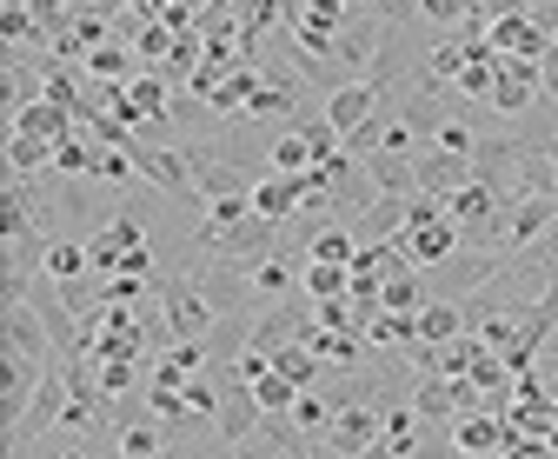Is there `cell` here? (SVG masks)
<instances>
[{
    "label": "cell",
    "instance_id": "42",
    "mask_svg": "<svg viewBox=\"0 0 558 459\" xmlns=\"http://www.w3.org/2000/svg\"><path fill=\"white\" fill-rule=\"evenodd\" d=\"M345 8H366V0H345Z\"/></svg>",
    "mask_w": 558,
    "mask_h": 459
},
{
    "label": "cell",
    "instance_id": "2",
    "mask_svg": "<svg viewBox=\"0 0 558 459\" xmlns=\"http://www.w3.org/2000/svg\"><path fill=\"white\" fill-rule=\"evenodd\" d=\"M66 400H74V373H66V366L53 360V366H47V379H40V392H34V407H27V420L8 433V452H27V446H40V439L60 426Z\"/></svg>",
    "mask_w": 558,
    "mask_h": 459
},
{
    "label": "cell",
    "instance_id": "21",
    "mask_svg": "<svg viewBox=\"0 0 558 459\" xmlns=\"http://www.w3.org/2000/svg\"><path fill=\"white\" fill-rule=\"evenodd\" d=\"M87 60H47V68H40V94L34 100H53V107H66V113H74L81 100H87Z\"/></svg>",
    "mask_w": 558,
    "mask_h": 459
},
{
    "label": "cell",
    "instance_id": "11",
    "mask_svg": "<svg viewBox=\"0 0 558 459\" xmlns=\"http://www.w3.org/2000/svg\"><path fill=\"white\" fill-rule=\"evenodd\" d=\"M253 214H266L272 227H293L306 214V173H259L253 180Z\"/></svg>",
    "mask_w": 558,
    "mask_h": 459
},
{
    "label": "cell",
    "instance_id": "13",
    "mask_svg": "<svg viewBox=\"0 0 558 459\" xmlns=\"http://www.w3.org/2000/svg\"><path fill=\"white\" fill-rule=\"evenodd\" d=\"M259 426H266V407H259V392H253L246 379H233V373H227V407H220V420H214L220 446H240V439H253Z\"/></svg>",
    "mask_w": 558,
    "mask_h": 459
},
{
    "label": "cell",
    "instance_id": "27",
    "mask_svg": "<svg viewBox=\"0 0 558 459\" xmlns=\"http://www.w3.org/2000/svg\"><path fill=\"white\" fill-rule=\"evenodd\" d=\"M418 340H433V347L465 340V306L459 300H426L418 306Z\"/></svg>",
    "mask_w": 558,
    "mask_h": 459
},
{
    "label": "cell",
    "instance_id": "37",
    "mask_svg": "<svg viewBox=\"0 0 558 459\" xmlns=\"http://www.w3.org/2000/svg\"><path fill=\"white\" fill-rule=\"evenodd\" d=\"M433 147H446V154H465V160H472V147H478V134H472V126H465V120L452 113V120L439 126V134H433Z\"/></svg>",
    "mask_w": 558,
    "mask_h": 459
},
{
    "label": "cell",
    "instance_id": "6",
    "mask_svg": "<svg viewBox=\"0 0 558 459\" xmlns=\"http://www.w3.org/2000/svg\"><path fill=\"white\" fill-rule=\"evenodd\" d=\"M133 167H140V180H147L154 193H167V201H193V160H186V147H154L147 134L133 141Z\"/></svg>",
    "mask_w": 558,
    "mask_h": 459
},
{
    "label": "cell",
    "instance_id": "20",
    "mask_svg": "<svg viewBox=\"0 0 558 459\" xmlns=\"http://www.w3.org/2000/svg\"><path fill=\"white\" fill-rule=\"evenodd\" d=\"M300 267L306 259H293V253H266V259H253V293H259V306H272V300H293L300 293Z\"/></svg>",
    "mask_w": 558,
    "mask_h": 459
},
{
    "label": "cell",
    "instance_id": "25",
    "mask_svg": "<svg viewBox=\"0 0 558 459\" xmlns=\"http://www.w3.org/2000/svg\"><path fill=\"white\" fill-rule=\"evenodd\" d=\"M360 233L345 227V220H326V227H313V240H306V259H326V267H353L360 259Z\"/></svg>",
    "mask_w": 558,
    "mask_h": 459
},
{
    "label": "cell",
    "instance_id": "24",
    "mask_svg": "<svg viewBox=\"0 0 558 459\" xmlns=\"http://www.w3.org/2000/svg\"><path fill=\"white\" fill-rule=\"evenodd\" d=\"M74 386H81V379H74ZM87 386H100L107 400L120 407L126 392H147V360H94V366H87Z\"/></svg>",
    "mask_w": 558,
    "mask_h": 459
},
{
    "label": "cell",
    "instance_id": "22",
    "mask_svg": "<svg viewBox=\"0 0 558 459\" xmlns=\"http://www.w3.org/2000/svg\"><path fill=\"white\" fill-rule=\"evenodd\" d=\"M412 167H418V193H439V201L472 180V160H465V154H446V147H426Z\"/></svg>",
    "mask_w": 558,
    "mask_h": 459
},
{
    "label": "cell",
    "instance_id": "34",
    "mask_svg": "<svg viewBox=\"0 0 558 459\" xmlns=\"http://www.w3.org/2000/svg\"><path fill=\"white\" fill-rule=\"evenodd\" d=\"M478 14V0H418V21H426V27H459V21H472Z\"/></svg>",
    "mask_w": 558,
    "mask_h": 459
},
{
    "label": "cell",
    "instance_id": "5",
    "mask_svg": "<svg viewBox=\"0 0 558 459\" xmlns=\"http://www.w3.org/2000/svg\"><path fill=\"white\" fill-rule=\"evenodd\" d=\"M186 274L199 280V293L214 300L220 319H227V313H259V293H253V274H246V267H227V259H193Z\"/></svg>",
    "mask_w": 558,
    "mask_h": 459
},
{
    "label": "cell",
    "instance_id": "36",
    "mask_svg": "<svg viewBox=\"0 0 558 459\" xmlns=\"http://www.w3.org/2000/svg\"><path fill=\"white\" fill-rule=\"evenodd\" d=\"M233 459H313V452H300V446H279L272 433H253V439H240V446H233Z\"/></svg>",
    "mask_w": 558,
    "mask_h": 459
},
{
    "label": "cell",
    "instance_id": "1",
    "mask_svg": "<svg viewBox=\"0 0 558 459\" xmlns=\"http://www.w3.org/2000/svg\"><path fill=\"white\" fill-rule=\"evenodd\" d=\"M160 313H167V326H173V340H206V334L220 326L214 300L199 293L193 274H160Z\"/></svg>",
    "mask_w": 558,
    "mask_h": 459
},
{
    "label": "cell",
    "instance_id": "23",
    "mask_svg": "<svg viewBox=\"0 0 558 459\" xmlns=\"http://www.w3.org/2000/svg\"><path fill=\"white\" fill-rule=\"evenodd\" d=\"M160 452H173V439H167V426L147 413V420H126L120 413V426H113V459H160Z\"/></svg>",
    "mask_w": 558,
    "mask_h": 459
},
{
    "label": "cell",
    "instance_id": "30",
    "mask_svg": "<svg viewBox=\"0 0 558 459\" xmlns=\"http://www.w3.org/2000/svg\"><path fill=\"white\" fill-rule=\"evenodd\" d=\"M266 167L272 173H313V147H306L300 126H279V134L266 141Z\"/></svg>",
    "mask_w": 558,
    "mask_h": 459
},
{
    "label": "cell",
    "instance_id": "39",
    "mask_svg": "<svg viewBox=\"0 0 558 459\" xmlns=\"http://www.w3.org/2000/svg\"><path fill=\"white\" fill-rule=\"evenodd\" d=\"M47 459H94V452H87V439H60Z\"/></svg>",
    "mask_w": 558,
    "mask_h": 459
},
{
    "label": "cell",
    "instance_id": "15",
    "mask_svg": "<svg viewBox=\"0 0 558 459\" xmlns=\"http://www.w3.org/2000/svg\"><path fill=\"white\" fill-rule=\"evenodd\" d=\"M87 267H94L87 233H53V240H47V253H40V280H53V287L87 280Z\"/></svg>",
    "mask_w": 558,
    "mask_h": 459
},
{
    "label": "cell",
    "instance_id": "38",
    "mask_svg": "<svg viewBox=\"0 0 558 459\" xmlns=\"http://www.w3.org/2000/svg\"><path fill=\"white\" fill-rule=\"evenodd\" d=\"M538 87H545V100L558 107V47H545V60H538Z\"/></svg>",
    "mask_w": 558,
    "mask_h": 459
},
{
    "label": "cell",
    "instance_id": "18",
    "mask_svg": "<svg viewBox=\"0 0 558 459\" xmlns=\"http://www.w3.org/2000/svg\"><path fill=\"white\" fill-rule=\"evenodd\" d=\"M399 246H405V259H412L418 274H433L439 259H452L465 240H459V227H452V220H433V227H405V240H399Z\"/></svg>",
    "mask_w": 558,
    "mask_h": 459
},
{
    "label": "cell",
    "instance_id": "32",
    "mask_svg": "<svg viewBox=\"0 0 558 459\" xmlns=\"http://www.w3.org/2000/svg\"><path fill=\"white\" fill-rule=\"evenodd\" d=\"M272 373H287V379H293V386H300V392H306V386H319V379H326V366H319V360H313V347H306V340H300V347H279V353H272Z\"/></svg>",
    "mask_w": 558,
    "mask_h": 459
},
{
    "label": "cell",
    "instance_id": "29",
    "mask_svg": "<svg viewBox=\"0 0 558 459\" xmlns=\"http://www.w3.org/2000/svg\"><path fill=\"white\" fill-rule=\"evenodd\" d=\"M300 293L319 306V300H345L353 293V267H326V259H306L300 267Z\"/></svg>",
    "mask_w": 558,
    "mask_h": 459
},
{
    "label": "cell",
    "instance_id": "19",
    "mask_svg": "<svg viewBox=\"0 0 558 459\" xmlns=\"http://www.w3.org/2000/svg\"><path fill=\"white\" fill-rule=\"evenodd\" d=\"M412 413L426 420V426H452V420H459V379L418 373V379H412Z\"/></svg>",
    "mask_w": 558,
    "mask_h": 459
},
{
    "label": "cell",
    "instance_id": "40",
    "mask_svg": "<svg viewBox=\"0 0 558 459\" xmlns=\"http://www.w3.org/2000/svg\"><path fill=\"white\" fill-rule=\"evenodd\" d=\"M313 459H345V452H332V446H319V452H313Z\"/></svg>",
    "mask_w": 558,
    "mask_h": 459
},
{
    "label": "cell",
    "instance_id": "31",
    "mask_svg": "<svg viewBox=\"0 0 558 459\" xmlns=\"http://www.w3.org/2000/svg\"><path fill=\"white\" fill-rule=\"evenodd\" d=\"M8 173H21V180L53 173V147L34 141V134H21V126H8Z\"/></svg>",
    "mask_w": 558,
    "mask_h": 459
},
{
    "label": "cell",
    "instance_id": "3",
    "mask_svg": "<svg viewBox=\"0 0 558 459\" xmlns=\"http://www.w3.org/2000/svg\"><path fill=\"white\" fill-rule=\"evenodd\" d=\"M506 267V253H478V246H459L452 259H439V267L426 274V287H433V300H472L485 280H493Z\"/></svg>",
    "mask_w": 558,
    "mask_h": 459
},
{
    "label": "cell",
    "instance_id": "9",
    "mask_svg": "<svg viewBox=\"0 0 558 459\" xmlns=\"http://www.w3.org/2000/svg\"><path fill=\"white\" fill-rule=\"evenodd\" d=\"M379 433H386V407H379V400H353V407H339V413H332L326 446L345 452V459H366V452L379 446Z\"/></svg>",
    "mask_w": 558,
    "mask_h": 459
},
{
    "label": "cell",
    "instance_id": "8",
    "mask_svg": "<svg viewBox=\"0 0 558 459\" xmlns=\"http://www.w3.org/2000/svg\"><path fill=\"white\" fill-rule=\"evenodd\" d=\"M53 360H14V353H0V433H14L34 407V392L47 379Z\"/></svg>",
    "mask_w": 558,
    "mask_h": 459
},
{
    "label": "cell",
    "instance_id": "35",
    "mask_svg": "<svg viewBox=\"0 0 558 459\" xmlns=\"http://www.w3.org/2000/svg\"><path fill=\"white\" fill-rule=\"evenodd\" d=\"M253 392H259V407H266V413H293V400H300V386H293L287 373H266Z\"/></svg>",
    "mask_w": 558,
    "mask_h": 459
},
{
    "label": "cell",
    "instance_id": "14",
    "mask_svg": "<svg viewBox=\"0 0 558 459\" xmlns=\"http://www.w3.org/2000/svg\"><path fill=\"white\" fill-rule=\"evenodd\" d=\"M379 107H386V94H379L373 81H345V87L326 94V120L339 126V134H360V126H366Z\"/></svg>",
    "mask_w": 558,
    "mask_h": 459
},
{
    "label": "cell",
    "instance_id": "12",
    "mask_svg": "<svg viewBox=\"0 0 558 459\" xmlns=\"http://www.w3.org/2000/svg\"><path fill=\"white\" fill-rule=\"evenodd\" d=\"M493 107L499 120H525L532 107H545V87H538V60H506V74H499V87H493Z\"/></svg>",
    "mask_w": 558,
    "mask_h": 459
},
{
    "label": "cell",
    "instance_id": "26",
    "mask_svg": "<svg viewBox=\"0 0 558 459\" xmlns=\"http://www.w3.org/2000/svg\"><path fill=\"white\" fill-rule=\"evenodd\" d=\"M506 201H499V193L493 186H478V180H465L459 193H446V214H452V227H478V220H493Z\"/></svg>",
    "mask_w": 558,
    "mask_h": 459
},
{
    "label": "cell",
    "instance_id": "7",
    "mask_svg": "<svg viewBox=\"0 0 558 459\" xmlns=\"http://www.w3.org/2000/svg\"><path fill=\"white\" fill-rule=\"evenodd\" d=\"M0 353H14V360H60L53 326L40 319V306H34V300H21V306L0 313Z\"/></svg>",
    "mask_w": 558,
    "mask_h": 459
},
{
    "label": "cell",
    "instance_id": "33",
    "mask_svg": "<svg viewBox=\"0 0 558 459\" xmlns=\"http://www.w3.org/2000/svg\"><path fill=\"white\" fill-rule=\"evenodd\" d=\"M173 40H180V34H173L167 21H147V27L133 34V53H140V60H154V68H167V60H173Z\"/></svg>",
    "mask_w": 558,
    "mask_h": 459
},
{
    "label": "cell",
    "instance_id": "10",
    "mask_svg": "<svg viewBox=\"0 0 558 459\" xmlns=\"http://www.w3.org/2000/svg\"><path fill=\"white\" fill-rule=\"evenodd\" d=\"M446 433H452V446H459L465 459H506V446H512V420H506V413H493V407L459 413Z\"/></svg>",
    "mask_w": 558,
    "mask_h": 459
},
{
    "label": "cell",
    "instance_id": "43",
    "mask_svg": "<svg viewBox=\"0 0 558 459\" xmlns=\"http://www.w3.org/2000/svg\"><path fill=\"white\" fill-rule=\"evenodd\" d=\"M366 8H373V0H366Z\"/></svg>",
    "mask_w": 558,
    "mask_h": 459
},
{
    "label": "cell",
    "instance_id": "17",
    "mask_svg": "<svg viewBox=\"0 0 558 459\" xmlns=\"http://www.w3.org/2000/svg\"><path fill=\"white\" fill-rule=\"evenodd\" d=\"M558 227V201H512L506 207V253H525L538 240H551Z\"/></svg>",
    "mask_w": 558,
    "mask_h": 459
},
{
    "label": "cell",
    "instance_id": "4",
    "mask_svg": "<svg viewBox=\"0 0 558 459\" xmlns=\"http://www.w3.org/2000/svg\"><path fill=\"white\" fill-rule=\"evenodd\" d=\"M386 14H373V8H360L353 21L339 27V47H332V60H339V74L345 81H366L373 74V60H379V47H386Z\"/></svg>",
    "mask_w": 558,
    "mask_h": 459
},
{
    "label": "cell",
    "instance_id": "28",
    "mask_svg": "<svg viewBox=\"0 0 558 459\" xmlns=\"http://www.w3.org/2000/svg\"><path fill=\"white\" fill-rule=\"evenodd\" d=\"M87 81H107V87L133 81V40H126V34H113L107 47H94V53H87Z\"/></svg>",
    "mask_w": 558,
    "mask_h": 459
},
{
    "label": "cell",
    "instance_id": "16",
    "mask_svg": "<svg viewBox=\"0 0 558 459\" xmlns=\"http://www.w3.org/2000/svg\"><path fill=\"white\" fill-rule=\"evenodd\" d=\"M8 126H21V134L47 141V147H60V141H74V134H81V120L66 113V107H53V100H21V107L8 113Z\"/></svg>",
    "mask_w": 558,
    "mask_h": 459
},
{
    "label": "cell",
    "instance_id": "41",
    "mask_svg": "<svg viewBox=\"0 0 558 459\" xmlns=\"http://www.w3.org/2000/svg\"><path fill=\"white\" fill-rule=\"evenodd\" d=\"M551 180H558V147H551Z\"/></svg>",
    "mask_w": 558,
    "mask_h": 459
}]
</instances>
